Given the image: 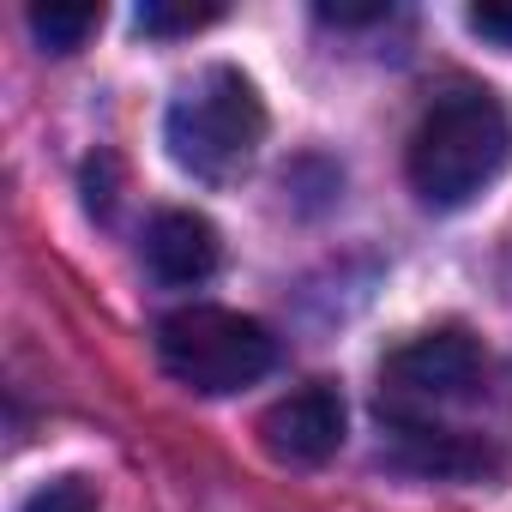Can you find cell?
I'll return each mask as SVG.
<instances>
[{"label": "cell", "mask_w": 512, "mask_h": 512, "mask_svg": "<svg viewBox=\"0 0 512 512\" xmlns=\"http://www.w3.org/2000/svg\"><path fill=\"white\" fill-rule=\"evenodd\" d=\"M260 139H266V103L235 67H205L193 85H181V97L163 115L169 157L199 181H223L247 169Z\"/></svg>", "instance_id": "2"}, {"label": "cell", "mask_w": 512, "mask_h": 512, "mask_svg": "<svg viewBox=\"0 0 512 512\" xmlns=\"http://www.w3.org/2000/svg\"><path fill=\"white\" fill-rule=\"evenodd\" d=\"M476 380H482V350H476V338L458 332V326H440V332L410 338V344L386 362V410H392V416H416V410H428V404L470 398Z\"/></svg>", "instance_id": "4"}, {"label": "cell", "mask_w": 512, "mask_h": 512, "mask_svg": "<svg viewBox=\"0 0 512 512\" xmlns=\"http://www.w3.org/2000/svg\"><path fill=\"white\" fill-rule=\"evenodd\" d=\"M217 19H223V7H163V0H145L139 7V31L145 37H187V31H205Z\"/></svg>", "instance_id": "9"}, {"label": "cell", "mask_w": 512, "mask_h": 512, "mask_svg": "<svg viewBox=\"0 0 512 512\" xmlns=\"http://www.w3.org/2000/svg\"><path fill=\"white\" fill-rule=\"evenodd\" d=\"M260 440L278 464H326L338 446H344V398L338 386L314 380V386H296L290 398H278L266 416H260Z\"/></svg>", "instance_id": "5"}, {"label": "cell", "mask_w": 512, "mask_h": 512, "mask_svg": "<svg viewBox=\"0 0 512 512\" xmlns=\"http://www.w3.org/2000/svg\"><path fill=\"white\" fill-rule=\"evenodd\" d=\"M157 356H163L169 380H181L205 398H229V392L272 374L278 338L235 308L193 302V308H175L157 320Z\"/></svg>", "instance_id": "3"}, {"label": "cell", "mask_w": 512, "mask_h": 512, "mask_svg": "<svg viewBox=\"0 0 512 512\" xmlns=\"http://www.w3.org/2000/svg\"><path fill=\"white\" fill-rule=\"evenodd\" d=\"M320 19L326 25H374V19H386V7H320Z\"/></svg>", "instance_id": "12"}, {"label": "cell", "mask_w": 512, "mask_h": 512, "mask_svg": "<svg viewBox=\"0 0 512 512\" xmlns=\"http://www.w3.org/2000/svg\"><path fill=\"white\" fill-rule=\"evenodd\" d=\"M25 512H97V506H91V488L79 476H67V482H49Z\"/></svg>", "instance_id": "11"}, {"label": "cell", "mask_w": 512, "mask_h": 512, "mask_svg": "<svg viewBox=\"0 0 512 512\" xmlns=\"http://www.w3.org/2000/svg\"><path fill=\"white\" fill-rule=\"evenodd\" d=\"M506 157H512L506 109L482 85H452L428 103V115L410 133V187L422 193V205L458 211L500 181Z\"/></svg>", "instance_id": "1"}, {"label": "cell", "mask_w": 512, "mask_h": 512, "mask_svg": "<svg viewBox=\"0 0 512 512\" xmlns=\"http://www.w3.org/2000/svg\"><path fill=\"white\" fill-rule=\"evenodd\" d=\"M103 7H31V31L49 55H73L85 49V37H97Z\"/></svg>", "instance_id": "8"}, {"label": "cell", "mask_w": 512, "mask_h": 512, "mask_svg": "<svg viewBox=\"0 0 512 512\" xmlns=\"http://www.w3.org/2000/svg\"><path fill=\"white\" fill-rule=\"evenodd\" d=\"M145 266L163 284H175V290L205 284L223 266V241H217L211 217H199V211H157L151 229H145Z\"/></svg>", "instance_id": "6"}, {"label": "cell", "mask_w": 512, "mask_h": 512, "mask_svg": "<svg viewBox=\"0 0 512 512\" xmlns=\"http://www.w3.org/2000/svg\"><path fill=\"white\" fill-rule=\"evenodd\" d=\"M392 440H398V458L422 476H476V470H488L482 446H470L464 434L428 428L422 416H392Z\"/></svg>", "instance_id": "7"}, {"label": "cell", "mask_w": 512, "mask_h": 512, "mask_svg": "<svg viewBox=\"0 0 512 512\" xmlns=\"http://www.w3.org/2000/svg\"><path fill=\"white\" fill-rule=\"evenodd\" d=\"M464 25H470L482 43L512 49V0H482V7H470V13H464Z\"/></svg>", "instance_id": "10"}]
</instances>
